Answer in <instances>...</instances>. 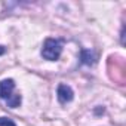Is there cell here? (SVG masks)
Returning <instances> with one entry per match:
<instances>
[{
  "label": "cell",
  "instance_id": "6da1fadb",
  "mask_svg": "<svg viewBox=\"0 0 126 126\" xmlns=\"http://www.w3.org/2000/svg\"><path fill=\"white\" fill-rule=\"evenodd\" d=\"M62 52V40L46 39L42 47V56L47 61H56Z\"/></svg>",
  "mask_w": 126,
  "mask_h": 126
},
{
  "label": "cell",
  "instance_id": "7a4b0ae2",
  "mask_svg": "<svg viewBox=\"0 0 126 126\" xmlns=\"http://www.w3.org/2000/svg\"><path fill=\"white\" fill-rule=\"evenodd\" d=\"M56 95H58V101L61 104H67L73 99L74 94H73V89L68 86V85H64V83H61L58 86V91H56Z\"/></svg>",
  "mask_w": 126,
  "mask_h": 126
},
{
  "label": "cell",
  "instance_id": "3957f363",
  "mask_svg": "<svg viewBox=\"0 0 126 126\" xmlns=\"http://www.w3.org/2000/svg\"><path fill=\"white\" fill-rule=\"evenodd\" d=\"M15 89V82L12 79H6L0 82V99H9Z\"/></svg>",
  "mask_w": 126,
  "mask_h": 126
},
{
  "label": "cell",
  "instance_id": "277c9868",
  "mask_svg": "<svg viewBox=\"0 0 126 126\" xmlns=\"http://www.w3.org/2000/svg\"><path fill=\"white\" fill-rule=\"evenodd\" d=\"M19 104H21V95H12L8 99V105L11 108H16V107H19Z\"/></svg>",
  "mask_w": 126,
  "mask_h": 126
},
{
  "label": "cell",
  "instance_id": "5b68a950",
  "mask_svg": "<svg viewBox=\"0 0 126 126\" xmlns=\"http://www.w3.org/2000/svg\"><path fill=\"white\" fill-rule=\"evenodd\" d=\"M82 62L83 64H92L94 62V56L89 50H83L82 52Z\"/></svg>",
  "mask_w": 126,
  "mask_h": 126
},
{
  "label": "cell",
  "instance_id": "8992f818",
  "mask_svg": "<svg viewBox=\"0 0 126 126\" xmlns=\"http://www.w3.org/2000/svg\"><path fill=\"white\" fill-rule=\"evenodd\" d=\"M0 126H16L11 119H6V117H0Z\"/></svg>",
  "mask_w": 126,
  "mask_h": 126
},
{
  "label": "cell",
  "instance_id": "52a82bcc",
  "mask_svg": "<svg viewBox=\"0 0 126 126\" xmlns=\"http://www.w3.org/2000/svg\"><path fill=\"white\" fill-rule=\"evenodd\" d=\"M6 52V49H5V46H0V55H3Z\"/></svg>",
  "mask_w": 126,
  "mask_h": 126
}]
</instances>
